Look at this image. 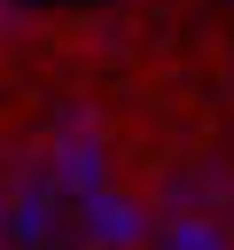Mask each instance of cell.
<instances>
[{"instance_id":"6da1fadb","label":"cell","mask_w":234,"mask_h":250,"mask_svg":"<svg viewBox=\"0 0 234 250\" xmlns=\"http://www.w3.org/2000/svg\"><path fill=\"white\" fill-rule=\"evenodd\" d=\"M156 250H234V234L211 219V211H179L156 227Z\"/></svg>"}]
</instances>
